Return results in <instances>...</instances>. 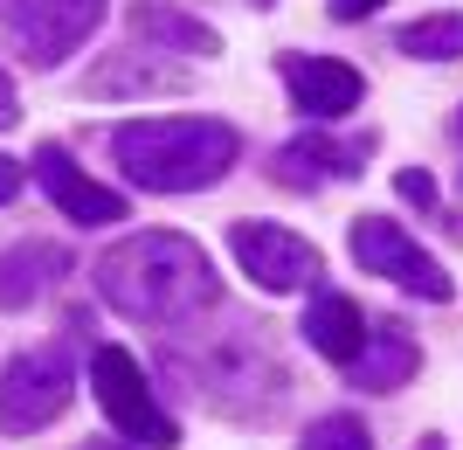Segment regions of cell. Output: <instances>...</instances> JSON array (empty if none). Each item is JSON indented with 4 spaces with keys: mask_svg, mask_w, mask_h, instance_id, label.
<instances>
[{
    "mask_svg": "<svg viewBox=\"0 0 463 450\" xmlns=\"http://www.w3.org/2000/svg\"><path fill=\"white\" fill-rule=\"evenodd\" d=\"M90 277H97V298L111 312L138 319V326H194V312H208L222 298L208 250L174 229H138L125 243H111Z\"/></svg>",
    "mask_w": 463,
    "mask_h": 450,
    "instance_id": "obj_1",
    "label": "cell"
},
{
    "mask_svg": "<svg viewBox=\"0 0 463 450\" xmlns=\"http://www.w3.org/2000/svg\"><path fill=\"white\" fill-rule=\"evenodd\" d=\"M159 368L174 374L194 402H208L214 416H235V423H270L290 388V374L263 326H229V333H208L194 347L174 340L159 353Z\"/></svg>",
    "mask_w": 463,
    "mask_h": 450,
    "instance_id": "obj_2",
    "label": "cell"
},
{
    "mask_svg": "<svg viewBox=\"0 0 463 450\" xmlns=\"http://www.w3.org/2000/svg\"><path fill=\"white\" fill-rule=\"evenodd\" d=\"M111 159L146 195H201L229 180L242 159V132L229 118H132L111 132Z\"/></svg>",
    "mask_w": 463,
    "mask_h": 450,
    "instance_id": "obj_3",
    "label": "cell"
},
{
    "mask_svg": "<svg viewBox=\"0 0 463 450\" xmlns=\"http://www.w3.org/2000/svg\"><path fill=\"white\" fill-rule=\"evenodd\" d=\"M104 0H7L0 7V42L14 49L28 70H56L104 28Z\"/></svg>",
    "mask_w": 463,
    "mask_h": 450,
    "instance_id": "obj_4",
    "label": "cell"
},
{
    "mask_svg": "<svg viewBox=\"0 0 463 450\" xmlns=\"http://www.w3.org/2000/svg\"><path fill=\"white\" fill-rule=\"evenodd\" d=\"M90 388H97V409L111 416V430L125 436V444H138V450L180 444L174 416L159 409V395H153V381H146V368H138L125 347H97V353H90Z\"/></svg>",
    "mask_w": 463,
    "mask_h": 450,
    "instance_id": "obj_5",
    "label": "cell"
},
{
    "mask_svg": "<svg viewBox=\"0 0 463 450\" xmlns=\"http://www.w3.org/2000/svg\"><path fill=\"white\" fill-rule=\"evenodd\" d=\"M70 395H77V368H70L62 347H35L21 360H7V374H0V436L49 430L70 409Z\"/></svg>",
    "mask_w": 463,
    "mask_h": 450,
    "instance_id": "obj_6",
    "label": "cell"
},
{
    "mask_svg": "<svg viewBox=\"0 0 463 450\" xmlns=\"http://www.w3.org/2000/svg\"><path fill=\"white\" fill-rule=\"evenodd\" d=\"M353 263H360L367 277H387V284L429 298V305H449V298H457V277H449L402 222H387V215H360V222H353Z\"/></svg>",
    "mask_w": 463,
    "mask_h": 450,
    "instance_id": "obj_7",
    "label": "cell"
},
{
    "mask_svg": "<svg viewBox=\"0 0 463 450\" xmlns=\"http://www.w3.org/2000/svg\"><path fill=\"white\" fill-rule=\"evenodd\" d=\"M229 250H235V263H242L263 292H305V284L326 277V256L311 250L298 229H284V222H235Z\"/></svg>",
    "mask_w": 463,
    "mask_h": 450,
    "instance_id": "obj_8",
    "label": "cell"
},
{
    "mask_svg": "<svg viewBox=\"0 0 463 450\" xmlns=\"http://www.w3.org/2000/svg\"><path fill=\"white\" fill-rule=\"evenodd\" d=\"M277 77H284L290 104L305 118H318V125L360 111V98H367V77H360L353 62H339V56H277Z\"/></svg>",
    "mask_w": 463,
    "mask_h": 450,
    "instance_id": "obj_9",
    "label": "cell"
},
{
    "mask_svg": "<svg viewBox=\"0 0 463 450\" xmlns=\"http://www.w3.org/2000/svg\"><path fill=\"white\" fill-rule=\"evenodd\" d=\"M35 180L42 195L56 201L70 222H83V229H104V222H125V195H111V187H97L90 174H83L77 159L62 153V146H35Z\"/></svg>",
    "mask_w": 463,
    "mask_h": 450,
    "instance_id": "obj_10",
    "label": "cell"
},
{
    "mask_svg": "<svg viewBox=\"0 0 463 450\" xmlns=\"http://www.w3.org/2000/svg\"><path fill=\"white\" fill-rule=\"evenodd\" d=\"M90 98H174V91H194L187 62H159L153 49H125V56H104L83 77Z\"/></svg>",
    "mask_w": 463,
    "mask_h": 450,
    "instance_id": "obj_11",
    "label": "cell"
},
{
    "mask_svg": "<svg viewBox=\"0 0 463 450\" xmlns=\"http://www.w3.org/2000/svg\"><path fill=\"white\" fill-rule=\"evenodd\" d=\"M360 153H367V139L353 146V139L305 132V139H290V146H277V159H270V180H277V187H305V195H318L326 180H346V174H360Z\"/></svg>",
    "mask_w": 463,
    "mask_h": 450,
    "instance_id": "obj_12",
    "label": "cell"
},
{
    "mask_svg": "<svg viewBox=\"0 0 463 450\" xmlns=\"http://www.w3.org/2000/svg\"><path fill=\"white\" fill-rule=\"evenodd\" d=\"M56 277H70V250H56V243L0 250V312H28L42 292H56Z\"/></svg>",
    "mask_w": 463,
    "mask_h": 450,
    "instance_id": "obj_13",
    "label": "cell"
},
{
    "mask_svg": "<svg viewBox=\"0 0 463 450\" xmlns=\"http://www.w3.org/2000/svg\"><path fill=\"white\" fill-rule=\"evenodd\" d=\"M367 312H360V298L346 292H318L311 298V312H305V340L311 353H326V360H339V368H353L360 360V347H367Z\"/></svg>",
    "mask_w": 463,
    "mask_h": 450,
    "instance_id": "obj_14",
    "label": "cell"
},
{
    "mask_svg": "<svg viewBox=\"0 0 463 450\" xmlns=\"http://www.w3.org/2000/svg\"><path fill=\"white\" fill-rule=\"evenodd\" d=\"M415 368H422V347H415V333H408L402 319H381V326L367 333V347H360V360H353V388L394 395Z\"/></svg>",
    "mask_w": 463,
    "mask_h": 450,
    "instance_id": "obj_15",
    "label": "cell"
},
{
    "mask_svg": "<svg viewBox=\"0 0 463 450\" xmlns=\"http://www.w3.org/2000/svg\"><path fill=\"white\" fill-rule=\"evenodd\" d=\"M132 35L138 42H166V49H180V56H222V35H214L208 21L180 14V7H166V0H138L132 7Z\"/></svg>",
    "mask_w": 463,
    "mask_h": 450,
    "instance_id": "obj_16",
    "label": "cell"
},
{
    "mask_svg": "<svg viewBox=\"0 0 463 450\" xmlns=\"http://www.w3.org/2000/svg\"><path fill=\"white\" fill-rule=\"evenodd\" d=\"M394 49L415 62H457L463 56V14H422L408 21L402 35H394Z\"/></svg>",
    "mask_w": 463,
    "mask_h": 450,
    "instance_id": "obj_17",
    "label": "cell"
},
{
    "mask_svg": "<svg viewBox=\"0 0 463 450\" xmlns=\"http://www.w3.org/2000/svg\"><path fill=\"white\" fill-rule=\"evenodd\" d=\"M305 450H373V430L360 416L332 409V416H318V423H305Z\"/></svg>",
    "mask_w": 463,
    "mask_h": 450,
    "instance_id": "obj_18",
    "label": "cell"
},
{
    "mask_svg": "<svg viewBox=\"0 0 463 450\" xmlns=\"http://www.w3.org/2000/svg\"><path fill=\"white\" fill-rule=\"evenodd\" d=\"M394 195L415 201V208H436V180H429L422 167H408V174H394Z\"/></svg>",
    "mask_w": 463,
    "mask_h": 450,
    "instance_id": "obj_19",
    "label": "cell"
},
{
    "mask_svg": "<svg viewBox=\"0 0 463 450\" xmlns=\"http://www.w3.org/2000/svg\"><path fill=\"white\" fill-rule=\"evenodd\" d=\"M387 0H332V21H367V14H381Z\"/></svg>",
    "mask_w": 463,
    "mask_h": 450,
    "instance_id": "obj_20",
    "label": "cell"
},
{
    "mask_svg": "<svg viewBox=\"0 0 463 450\" xmlns=\"http://www.w3.org/2000/svg\"><path fill=\"white\" fill-rule=\"evenodd\" d=\"M14 118H21V98H14V83H7V70H0V132H14Z\"/></svg>",
    "mask_w": 463,
    "mask_h": 450,
    "instance_id": "obj_21",
    "label": "cell"
},
{
    "mask_svg": "<svg viewBox=\"0 0 463 450\" xmlns=\"http://www.w3.org/2000/svg\"><path fill=\"white\" fill-rule=\"evenodd\" d=\"M14 195H21V159H7V153H0V208H7Z\"/></svg>",
    "mask_w": 463,
    "mask_h": 450,
    "instance_id": "obj_22",
    "label": "cell"
},
{
    "mask_svg": "<svg viewBox=\"0 0 463 450\" xmlns=\"http://www.w3.org/2000/svg\"><path fill=\"white\" fill-rule=\"evenodd\" d=\"M90 450H138V444H90Z\"/></svg>",
    "mask_w": 463,
    "mask_h": 450,
    "instance_id": "obj_23",
    "label": "cell"
},
{
    "mask_svg": "<svg viewBox=\"0 0 463 450\" xmlns=\"http://www.w3.org/2000/svg\"><path fill=\"white\" fill-rule=\"evenodd\" d=\"M457 139H463V111H457Z\"/></svg>",
    "mask_w": 463,
    "mask_h": 450,
    "instance_id": "obj_24",
    "label": "cell"
},
{
    "mask_svg": "<svg viewBox=\"0 0 463 450\" xmlns=\"http://www.w3.org/2000/svg\"><path fill=\"white\" fill-rule=\"evenodd\" d=\"M422 450H436V444H422Z\"/></svg>",
    "mask_w": 463,
    "mask_h": 450,
    "instance_id": "obj_25",
    "label": "cell"
}]
</instances>
